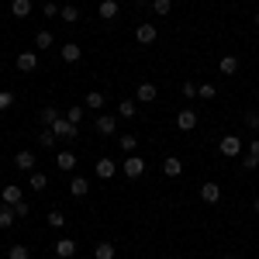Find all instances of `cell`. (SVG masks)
Listing matches in <instances>:
<instances>
[{
    "instance_id": "6da1fadb",
    "label": "cell",
    "mask_w": 259,
    "mask_h": 259,
    "mask_svg": "<svg viewBox=\"0 0 259 259\" xmlns=\"http://www.w3.org/2000/svg\"><path fill=\"white\" fill-rule=\"evenodd\" d=\"M52 132H56V135H59L62 142H73L76 135H80V124H73V121H69L66 114H62V118L56 121V124H52Z\"/></svg>"
},
{
    "instance_id": "7a4b0ae2",
    "label": "cell",
    "mask_w": 259,
    "mask_h": 259,
    "mask_svg": "<svg viewBox=\"0 0 259 259\" xmlns=\"http://www.w3.org/2000/svg\"><path fill=\"white\" fill-rule=\"evenodd\" d=\"M242 149H245V145H242V139H239V135H225V139L218 142V152H221V156H228V159L242 156Z\"/></svg>"
},
{
    "instance_id": "3957f363",
    "label": "cell",
    "mask_w": 259,
    "mask_h": 259,
    "mask_svg": "<svg viewBox=\"0 0 259 259\" xmlns=\"http://www.w3.org/2000/svg\"><path fill=\"white\" fill-rule=\"evenodd\" d=\"M156 38H159V28H156L152 21H142L139 28H135V41H139V45H152Z\"/></svg>"
},
{
    "instance_id": "277c9868",
    "label": "cell",
    "mask_w": 259,
    "mask_h": 259,
    "mask_svg": "<svg viewBox=\"0 0 259 259\" xmlns=\"http://www.w3.org/2000/svg\"><path fill=\"white\" fill-rule=\"evenodd\" d=\"M121 173L128 180H139L142 173H145V159H139V156H128V159H121Z\"/></svg>"
},
{
    "instance_id": "5b68a950",
    "label": "cell",
    "mask_w": 259,
    "mask_h": 259,
    "mask_svg": "<svg viewBox=\"0 0 259 259\" xmlns=\"http://www.w3.org/2000/svg\"><path fill=\"white\" fill-rule=\"evenodd\" d=\"M94 132L104 135V139H111V135L118 132V118H114V114H100V118L94 121Z\"/></svg>"
},
{
    "instance_id": "8992f818",
    "label": "cell",
    "mask_w": 259,
    "mask_h": 259,
    "mask_svg": "<svg viewBox=\"0 0 259 259\" xmlns=\"http://www.w3.org/2000/svg\"><path fill=\"white\" fill-rule=\"evenodd\" d=\"M177 128L180 132H194V128H197V111H194V107L177 111Z\"/></svg>"
},
{
    "instance_id": "52a82bcc",
    "label": "cell",
    "mask_w": 259,
    "mask_h": 259,
    "mask_svg": "<svg viewBox=\"0 0 259 259\" xmlns=\"http://www.w3.org/2000/svg\"><path fill=\"white\" fill-rule=\"evenodd\" d=\"M56 169H59V173H73V169H76V152H73V149L56 152Z\"/></svg>"
},
{
    "instance_id": "ba28073f",
    "label": "cell",
    "mask_w": 259,
    "mask_h": 259,
    "mask_svg": "<svg viewBox=\"0 0 259 259\" xmlns=\"http://www.w3.org/2000/svg\"><path fill=\"white\" fill-rule=\"evenodd\" d=\"M59 118H62V111L56 107V104H45V107L38 111V124H41V128H52Z\"/></svg>"
},
{
    "instance_id": "9c48e42d",
    "label": "cell",
    "mask_w": 259,
    "mask_h": 259,
    "mask_svg": "<svg viewBox=\"0 0 259 259\" xmlns=\"http://www.w3.org/2000/svg\"><path fill=\"white\" fill-rule=\"evenodd\" d=\"M14 166L24 169V173H31V169H38V159H35V152H31V149H21L18 156H14Z\"/></svg>"
},
{
    "instance_id": "30bf717a",
    "label": "cell",
    "mask_w": 259,
    "mask_h": 259,
    "mask_svg": "<svg viewBox=\"0 0 259 259\" xmlns=\"http://www.w3.org/2000/svg\"><path fill=\"white\" fill-rule=\"evenodd\" d=\"M159 97V90H156V83H139V90H135V100H139V104H152V100Z\"/></svg>"
},
{
    "instance_id": "8fae6325",
    "label": "cell",
    "mask_w": 259,
    "mask_h": 259,
    "mask_svg": "<svg viewBox=\"0 0 259 259\" xmlns=\"http://www.w3.org/2000/svg\"><path fill=\"white\" fill-rule=\"evenodd\" d=\"M0 200L14 207V204H21V200H24V194H21V187H14V183H7V187H0Z\"/></svg>"
},
{
    "instance_id": "7c38bea8",
    "label": "cell",
    "mask_w": 259,
    "mask_h": 259,
    "mask_svg": "<svg viewBox=\"0 0 259 259\" xmlns=\"http://www.w3.org/2000/svg\"><path fill=\"white\" fill-rule=\"evenodd\" d=\"M52 252H56L59 259H73V256H76V242H73V239H59L56 245H52Z\"/></svg>"
},
{
    "instance_id": "4fadbf2b",
    "label": "cell",
    "mask_w": 259,
    "mask_h": 259,
    "mask_svg": "<svg viewBox=\"0 0 259 259\" xmlns=\"http://www.w3.org/2000/svg\"><path fill=\"white\" fill-rule=\"evenodd\" d=\"M18 69L21 73H35V69H38V52H21L18 56Z\"/></svg>"
},
{
    "instance_id": "5bb4252c",
    "label": "cell",
    "mask_w": 259,
    "mask_h": 259,
    "mask_svg": "<svg viewBox=\"0 0 259 259\" xmlns=\"http://www.w3.org/2000/svg\"><path fill=\"white\" fill-rule=\"evenodd\" d=\"M80 56H83V49L76 45V41H66V45L59 49V59L62 62H80Z\"/></svg>"
},
{
    "instance_id": "9a60e30c",
    "label": "cell",
    "mask_w": 259,
    "mask_h": 259,
    "mask_svg": "<svg viewBox=\"0 0 259 259\" xmlns=\"http://www.w3.org/2000/svg\"><path fill=\"white\" fill-rule=\"evenodd\" d=\"M94 173H97L100 180H111L114 173H118V162H114V159H97V166H94Z\"/></svg>"
},
{
    "instance_id": "2e32d148",
    "label": "cell",
    "mask_w": 259,
    "mask_h": 259,
    "mask_svg": "<svg viewBox=\"0 0 259 259\" xmlns=\"http://www.w3.org/2000/svg\"><path fill=\"white\" fill-rule=\"evenodd\" d=\"M118 0H100V7H97V14H100V21H114L118 18Z\"/></svg>"
},
{
    "instance_id": "e0dca14e",
    "label": "cell",
    "mask_w": 259,
    "mask_h": 259,
    "mask_svg": "<svg viewBox=\"0 0 259 259\" xmlns=\"http://www.w3.org/2000/svg\"><path fill=\"white\" fill-rule=\"evenodd\" d=\"M69 194H73V197H87V194H90V180L87 177H73L69 180Z\"/></svg>"
},
{
    "instance_id": "ac0fdd59",
    "label": "cell",
    "mask_w": 259,
    "mask_h": 259,
    "mask_svg": "<svg viewBox=\"0 0 259 259\" xmlns=\"http://www.w3.org/2000/svg\"><path fill=\"white\" fill-rule=\"evenodd\" d=\"M200 200H204V204H218L221 200V187L218 183H204V187H200Z\"/></svg>"
},
{
    "instance_id": "d6986e66",
    "label": "cell",
    "mask_w": 259,
    "mask_h": 259,
    "mask_svg": "<svg viewBox=\"0 0 259 259\" xmlns=\"http://www.w3.org/2000/svg\"><path fill=\"white\" fill-rule=\"evenodd\" d=\"M162 173H166L169 180H177L180 173H183V162H180L177 156H169V159H162Z\"/></svg>"
},
{
    "instance_id": "ffe728a7",
    "label": "cell",
    "mask_w": 259,
    "mask_h": 259,
    "mask_svg": "<svg viewBox=\"0 0 259 259\" xmlns=\"http://www.w3.org/2000/svg\"><path fill=\"white\" fill-rule=\"evenodd\" d=\"M104 104H107V97H104L100 90H90V94L83 97V107H90V111H100Z\"/></svg>"
},
{
    "instance_id": "44dd1931",
    "label": "cell",
    "mask_w": 259,
    "mask_h": 259,
    "mask_svg": "<svg viewBox=\"0 0 259 259\" xmlns=\"http://www.w3.org/2000/svg\"><path fill=\"white\" fill-rule=\"evenodd\" d=\"M28 187H31V190H45V187H49V177H45V173H41V169H31V173H28Z\"/></svg>"
},
{
    "instance_id": "7402d4cb",
    "label": "cell",
    "mask_w": 259,
    "mask_h": 259,
    "mask_svg": "<svg viewBox=\"0 0 259 259\" xmlns=\"http://www.w3.org/2000/svg\"><path fill=\"white\" fill-rule=\"evenodd\" d=\"M135 114H139V100H121V104H118V118L132 121Z\"/></svg>"
},
{
    "instance_id": "603a6c76",
    "label": "cell",
    "mask_w": 259,
    "mask_h": 259,
    "mask_svg": "<svg viewBox=\"0 0 259 259\" xmlns=\"http://www.w3.org/2000/svg\"><path fill=\"white\" fill-rule=\"evenodd\" d=\"M118 145H121V152H124V156H135V149H139V139H135L132 132H124V135L118 139Z\"/></svg>"
},
{
    "instance_id": "cb8c5ba5",
    "label": "cell",
    "mask_w": 259,
    "mask_h": 259,
    "mask_svg": "<svg viewBox=\"0 0 259 259\" xmlns=\"http://www.w3.org/2000/svg\"><path fill=\"white\" fill-rule=\"evenodd\" d=\"M52 45H56V35H52V31H45V28H41V31H35V49H52Z\"/></svg>"
},
{
    "instance_id": "d4e9b609",
    "label": "cell",
    "mask_w": 259,
    "mask_h": 259,
    "mask_svg": "<svg viewBox=\"0 0 259 259\" xmlns=\"http://www.w3.org/2000/svg\"><path fill=\"white\" fill-rule=\"evenodd\" d=\"M56 142H59V135H56L52 128H41L38 132V145L41 149H56Z\"/></svg>"
},
{
    "instance_id": "484cf974",
    "label": "cell",
    "mask_w": 259,
    "mask_h": 259,
    "mask_svg": "<svg viewBox=\"0 0 259 259\" xmlns=\"http://www.w3.org/2000/svg\"><path fill=\"white\" fill-rule=\"evenodd\" d=\"M94 259H114V242H97L94 245Z\"/></svg>"
},
{
    "instance_id": "4316f807",
    "label": "cell",
    "mask_w": 259,
    "mask_h": 259,
    "mask_svg": "<svg viewBox=\"0 0 259 259\" xmlns=\"http://www.w3.org/2000/svg\"><path fill=\"white\" fill-rule=\"evenodd\" d=\"M14 218H18V214H14V207L0 200V228H11V225H14Z\"/></svg>"
},
{
    "instance_id": "83f0119b",
    "label": "cell",
    "mask_w": 259,
    "mask_h": 259,
    "mask_svg": "<svg viewBox=\"0 0 259 259\" xmlns=\"http://www.w3.org/2000/svg\"><path fill=\"white\" fill-rule=\"evenodd\" d=\"M11 14L14 18H28L31 14V0H11Z\"/></svg>"
},
{
    "instance_id": "f1b7e54d",
    "label": "cell",
    "mask_w": 259,
    "mask_h": 259,
    "mask_svg": "<svg viewBox=\"0 0 259 259\" xmlns=\"http://www.w3.org/2000/svg\"><path fill=\"white\" fill-rule=\"evenodd\" d=\"M218 69L225 76H235V73H239V59H235V56H225V59L218 62Z\"/></svg>"
},
{
    "instance_id": "f546056e",
    "label": "cell",
    "mask_w": 259,
    "mask_h": 259,
    "mask_svg": "<svg viewBox=\"0 0 259 259\" xmlns=\"http://www.w3.org/2000/svg\"><path fill=\"white\" fill-rule=\"evenodd\" d=\"M59 18L66 21V24H73V21H80V7H76V4H66V7L59 11Z\"/></svg>"
},
{
    "instance_id": "4dcf8cb0",
    "label": "cell",
    "mask_w": 259,
    "mask_h": 259,
    "mask_svg": "<svg viewBox=\"0 0 259 259\" xmlns=\"http://www.w3.org/2000/svg\"><path fill=\"white\" fill-rule=\"evenodd\" d=\"M169 11H173V0H152V14L156 18H166Z\"/></svg>"
},
{
    "instance_id": "1f68e13d",
    "label": "cell",
    "mask_w": 259,
    "mask_h": 259,
    "mask_svg": "<svg viewBox=\"0 0 259 259\" xmlns=\"http://www.w3.org/2000/svg\"><path fill=\"white\" fill-rule=\"evenodd\" d=\"M197 97L200 100H214V97H218V87H214V83H200V87H197Z\"/></svg>"
},
{
    "instance_id": "d6a6232c",
    "label": "cell",
    "mask_w": 259,
    "mask_h": 259,
    "mask_svg": "<svg viewBox=\"0 0 259 259\" xmlns=\"http://www.w3.org/2000/svg\"><path fill=\"white\" fill-rule=\"evenodd\" d=\"M66 118L73 121V124H80L83 121V104H69V107H66Z\"/></svg>"
},
{
    "instance_id": "836d02e7",
    "label": "cell",
    "mask_w": 259,
    "mask_h": 259,
    "mask_svg": "<svg viewBox=\"0 0 259 259\" xmlns=\"http://www.w3.org/2000/svg\"><path fill=\"white\" fill-rule=\"evenodd\" d=\"M49 225L52 228H66V214L62 211H49Z\"/></svg>"
},
{
    "instance_id": "e575fe53",
    "label": "cell",
    "mask_w": 259,
    "mask_h": 259,
    "mask_svg": "<svg viewBox=\"0 0 259 259\" xmlns=\"http://www.w3.org/2000/svg\"><path fill=\"white\" fill-rule=\"evenodd\" d=\"M31 252H28V245H11V252H7V259H28Z\"/></svg>"
},
{
    "instance_id": "d590c367",
    "label": "cell",
    "mask_w": 259,
    "mask_h": 259,
    "mask_svg": "<svg viewBox=\"0 0 259 259\" xmlns=\"http://www.w3.org/2000/svg\"><path fill=\"white\" fill-rule=\"evenodd\" d=\"M242 169H245V173H252V169H259V159L245 152V156H242Z\"/></svg>"
},
{
    "instance_id": "8d00e7d4",
    "label": "cell",
    "mask_w": 259,
    "mask_h": 259,
    "mask_svg": "<svg viewBox=\"0 0 259 259\" xmlns=\"http://www.w3.org/2000/svg\"><path fill=\"white\" fill-rule=\"evenodd\" d=\"M11 104H14V94H11V90H0V114H4Z\"/></svg>"
},
{
    "instance_id": "74e56055",
    "label": "cell",
    "mask_w": 259,
    "mask_h": 259,
    "mask_svg": "<svg viewBox=\"0 0 259 259\" xmlns=\"http://www.w3.org/2000/svg\"><path fill=\"white\" fill-rule=\"evenodd\" d=\"M59 4H52V0H49V4H45V7H41V14H45V18H59Z\"/></svg>"
},
{
    "instance_id": "f35d334b",
    "label": "cell",
    "mask_w": 259,
    "mask_h": 259,
    "mask_svg": "<svg viewBox=\"0 0 259 259\" xmlns=\"http://www.w3.org/2000/svg\"><path fill=\"white\" fill-rule=\"evenodd\" d=\"M14 214H18V218H28V214H31V204H28V200L14 204Z\"/></svg>"
},
{
    "instance_id": "ab89813d",
    "label": "cell",
    "mask_w": 259,
    "mask_h": 259,
    "mask_svg": "<svg viewBox=\"0 0 259 259\" xmlns=\"http://www.w3.org/2000/svg\"><path fill=\"white\" fill-rule=\"evenodd\" d=\"M245 124L249 128H259V111H245Z\"/></svg>"
},
{
    "instance_id": "60d3db41",
    "label": "cell",
    "mask_w": 259,
    "mask_h": 259,
    "mask_svg": "<svg viewBox=\"0 0 259 259\" xmlns=\"http://www.w3.org/2000/svg\"><path fill=\"white\" fill-rule=\"evenodd\" d=\"M183 97H187V100H190V97H197V83H190V80L183 83Z\"/></svg>"
},
{
    "instance_id": "b9f144b4",
    "label": "cell",
    "mask_w": 259,
    "mask_h": 259,
    "mask_svg": "<svg viewBox=\"0 0 259 259\" xmlns=\"http://www.w3.org/2000/svg\"><path fill=\"white\" fill-rule=\"evenodd\" d=\"M245 152H249V156H256V159H259V139H252V142H249V145H245Z\"/></svg>"
},
{
    "instance_id": "7bdbcfd3",
    "label": "cell",
    "mask_w": 259,
    "mask_h": 259,
    "mask_svg": "<svg viewBox=\"0 0 259 259\" xmlns=\"http://www.w3.org/2000/svg\"><path fill=\"white\" fill-rule=\"evenodd\" d=\"M252 207H256V214H259V197H256V204H252Z\"/></svg>"
},
{
    "instance_id": "ee69618b",
    "label": "cell",
    "mask_w": 259,
    "mask_h": 259,
    "mask_svg": "<svg viewBox=\"0 0 259 259\" xmlns=\"http://www.w3.org/2000/svg\"><path fill=\"white\" fill-rule=\"evenodd\" d=\"M225 259H239V256H225Z\"/></svg>"
},
{
    "instance_id": "f6af8a7d",
    "label": "cell",
    "mask_w": 259,
    "mask_h": 259,
    "mask_svg": "<svg viewBox=\"0 0 259 259\" xmlns=\"http://www.w3.org/2000/svg\"><path fill=\"white\" fill-rule=\"evenodd\" d=\"M256 24H259V11H256Z\"/></svg>"
},
{
    "instance_id": "bcb514c9",
    "label": "cell",
    "mask_w": 259,
    "mask_h": 259,
    "mask_svg": "<svg viewBox=\"0 0 259 259\" xmlns=\"http://www.w3.org/2000/svg\"><path fill=\"white\" fill-rule=\"evenodd\" d=\"M256 4H259V0H256Z\"/></svg>"
}]
</instances>
